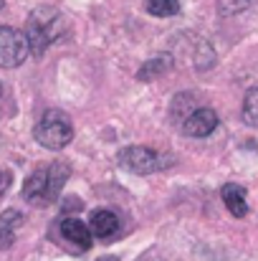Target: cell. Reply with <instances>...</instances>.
<instances>
[{
    "instance_id": "cell-15",
    "label": "cell",
    "mask_w": 258,
    "mask_h": 261,
    "mask_svg": "<svg viewBox=\"0 0 258 261\" xmlns=\"http://www.w3.org/2000/svg\"><path fill=\"white\" fill-rule=\"evenodd\" d=\"M3 5H5V0H0V10H3Z\"/></svg>"
},
{
    "instance_id": "cell-3",
    "label": "cell",
    "mask_w": 258,
    "mask_h": 261,
    "mask_svg": "<svg viewBox=\"0 0 258 261\" xmlns=\"http://www.w3.org/2000/svg\"><path fill=\"white\" fill-rule=\"evenodd\" d=\"M33 137L46 150H61V147H66L74 140V124H71V119L64 112L48 109L38 119V124L33 129Z\"/></svg>"
},
{
    "instance_id": "cell-8",
    "label": "cell",
    "mask_w": 258,
    "mask_h": 261,
    "mask_svg": "<svg viewBox=\"0 0 258 261\" xmlns=\"http://www.w3.org/2000/svg\"><path fill=\"white\" fill-rule=\"evenodd\" d=\"M220 198H223L225 208L231 211V216H236V218L248 216V200H246V188H243V185H236V182L223 185Z\"/></svg>"
},
{
    "instance_id": "cell-6",
    "label": "cell",
    "mask_w": 258,
    "mask_h": 261,
    "mask_svg": "<svg viewBox=\"0 0 258 261\" xmlns=\"http://www.w3.org/2000/svg\"><path fill=\"white\" fill-rule=\"evenodd\" d=\"M218 127V114L210 107H197L185 114L182 119V132L190 137H208Z\"/></svg>"
},
{
    "instance_id": "cell-12",
    "label": "cell",
    "mask_w": 258,
    "mask_h": 261,
    "mask_svg": "<svg viewBox=\"0 0 258 261\" xmlns=\"http://www.w3.org/2000/svg\"><path fill=\"white\" fill-rule=\"evenodd\" d=\"M147 13L157 15V18H170L180 13V0H145Z\"/></svg>"
},
{
    "instance_id": "cell-2",
    "label": "cell",
    "mask_w": 258,
    "mask_h": 261,
    "mask_svg": "<svg viewBox=\"0 0 258 261\" xmlns=\"http://www.w3.org/2000/svg\"><path fill=\"white\" fill-rule=\"evenodd\" d=\"M59 28H61V13L53 8H38L31 13L28 25H25V38H28V48L33 56H43V51L48 48V43H53L59 38Z\"/></svg>"
},
{
    "instance_id": "cell-4",
    "label": "cell",
    "mask_w": 258,
    "mask_h": 261,
    "mask_svg": "<svg viewBox=\"0 0 258 261\" xmlns=\"http://www.w3.org/2000/svg\"><path fill=\"white\" fill-rule=\"evenodd\" d=\"M119 165L134 175H152V173H160V170L170 168L172 158L162 155V152H155L150 147L132 145V147H124L119 152Z\"/></svg>"
},
{
    "instance_id": "cell-16",
    "label": "cell",
    "mask_w": 258,
    "mask_h": 261,
    "mask_svg": "<svg viewBox=\"0 0 258 261\" xmlns=\"http://www.w3.org/2000/svg\"><path fill=\"white\" fill-rule=\"evenodd\" d=\"M0 94H3V87H0Z\"/></svg>"
},
{
    "instance_id": "cell-9",
    "label": "cell",
    "mask_w": 258,
    "mask_h": 261,
    "mask_svg": "<svg viewBox=\"0 0 258 261\" xmlns=\"http://www.w3.org/2000/svg\"><path fill=\"white\" fill-rule=\"evenodd\" d=\"M61 236H64L66 241H71L74 246L84 249V251L91 246V241H94L89 226H86L84 221H79V218H64V221H61Z\"/></svg>"
},
{
    "instance_id": "cell-11",
    "label": "cell",
    "mask_w": 258,
    "mask_h": 261,
    "mask_svg": "<svg viewBox=\"0 0 258 261\" xmlns=\"http://www.w3.org/2000/svg\"><path fill=\"white\" fill-rule=\"evenodd\" d=\"M172 69V59L165 54V56H160V59H152V61H147L142 69H139V79L142 82H150V79H155V76H162L165 71H170Z\"/></svg>"
},
{
    "instance_id": "cell-13",
    "label": "cell",
    "mask_w": 258,
    "mask_h": 261,
    "mask_svg": "<svg viewBox=\"0 0 258 261\" xmlns=\"http://www.w3.org/2000/svg\"><path fill=\"white\" fill-rule=\"evenodd\" d=\"M243 119L251 127H258V89H248L243 99Z\"/></svg>"
},
{
    "instance_id": "cell-10",
    "label": "cell",
    "mask_w": 258,
    "mask_h": 261,
    "mask_svg": "<svg viewBox=\"0 0 258 261\" xmlns=\"http://www.w3.org/2000/svg\"><path fill=\"white\" fill-rule=\"evenodd\" d=\"M23 223V216L18 211H5L3 218H0V249H8L15 239V231L18 226Z\"/></svg>"
},
{
    "instance_id": "cell-5",
    "label": "cell",
    "mask_w": 258,
    "mask_h": 261,
    "mask_svg": "<svg viewBox=\"0 0 258 261\" xmlns=\"http://www.w3.org/2000/svg\"><path fill=\"white\" fill-rule=\"evenodd\" d=\"M28 54H31V48H28L25 33H20L10 25H0V69L20 66Z\"/></svg>"
},
{
    "instance_id": "cell-14",
    "label": "cell",
    "mask_w": 258,
    "mask_h": 261,
    "mask_svg": "<svg viewBox=\"0 0 258 261\" xmlns=\"http://www.w3.org/2000/svg\"><path fill=\"white\" fill-rule=\"evenodd\" d=\"M251 5V0H218V10L223 15H233V13H241Z\"/></svg>"
},
{
    "instance_id": "cell-1",
    "label": "cell",
    "mask_w": 258,
    "mask_h": 261,
    "mask_svg": "<svg viewBox=\"0 0 258 261\" xmlns=\"http://www.w3.org/2000/svg\"><path fill=\"white\" fill-rule=\"evenodd\" d=\"M69 175H71V168L64 160H53L48 165H41L38 170H33V173L25 177V182H23V198L31 205H41V208L43 205H51L59 198L61 188L66 185Z\"/></svg>"
},
{
    "instance_id": "cell-7",
    "label": "cell",
    "mask_w": 258,
    "mask_h": 261,
    "mask_svg": "<svg viewBox=\"0 0 258 261\" xmlns=\"http://www.w3.org/2000/svg\"><path fill=\"white\" fill-rule=\"evenodd\" d=\"M89 231H91V236H96V239H101V241H109V239L119 231V218H117V213H114V211H106V208L94 211V213H91V221H89Z\"/></svg>"
}]
</instances>
